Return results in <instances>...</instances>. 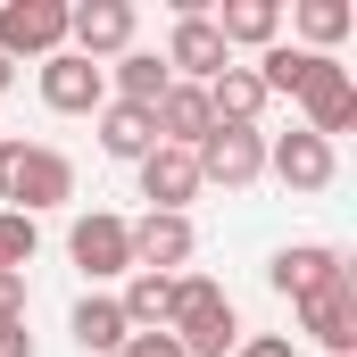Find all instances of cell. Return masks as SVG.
<instances>
[{
  "label": "cell",
  "mask_w": 357,
  "mask_h": 357,
  "mask_svg": "<svg viewBox=\"0 0 357 357\" xmlns=\"http://www.w3.org/2000/svg\"><path fill=\"white\" fill-rule=\"evenodd\" d=\"M0 199H8L17 216H50V208H67V199H75V158L50 150V142H17V133H0Z\"/></svg>",
  "instance_id": "6da1fadb"
},
{
  "label": "cell",
  "mask_w": 357,
  "mask_h": 357,
  "mask_svg": "<svg viewBox=\"0 0 357 357\" xmlns=\"http://www.w3.org/2000/svg\"><path fill=\"white\" fill-rule=\"evenodd\" d=\"M167 333L183 341V357H233V349H241V316H233L225 282L175 274V316H167Z\"/></svg>",
  "instance_id": "7a4b0ae2"
},
{
  "label": "cell",
  "mask_w": 357,
  "mask_h": 357,
  "mask_svg": "<svg viewBox=\"0 0 357 357\" xmlns=\"http://www.w3.org/2000/svg\"><path fill=\"white\" fill-rule=\"evenodd\" d=\"M199 183H225V191H250L266 175V125H208V142L191 150Z\"/></svg>",
  "instance_id": "3957f363"
},
{
  "label": "cell",
  "mask_w": 357,
  "mask_h": 357,
  "mask_svg": "<svg viewBox=\"0 0 357 357\" xmlns=\"http://www.w3.org/2000/svg\"><path fill=\"white\" fill-rule=\"evenodd\" d=\"M158 59H167V75H175V84H199V91L233 67V50L216 42L208 8H175V25H167V50H158Z\"/></svg>",
  "instance_id": "277c9868"
},
{
  "label": "cell",
  "mask_w": 357,
  "mask_h": 357,
  "mask_svg": "<svg viewBox=\"0 0 357 357\" xmlns=\"http://www.w3.org/2000/svg\"><path fill=\"white\" fill-rule=\"evenodd\" d=\"M67 50V0H0V59H59Z\"/></svg>",
  "instance_id": "5b68a950"
},
{
  "label": "cell",
  "mask_w": 357,
  "mask_h": 357,
  "mask_svg": "<svg viewBox=\"0 0 357 357\" xmlns=\"http://www.w3.org/2000/svg\"><path fill=\"white\" fill-rule=\"evenodd\" d=\"M133 25H142L133 0H75V8H67V50L91 59V67H100V59H125V50H133Z\"/></svg>",
  "instance_id": "8992f818"
},
{
  "label": "cell",
  "mask_w": 357,
  "mask_h": 357,
  "mask_svg": "<svg viewBox=\"0 0 357 357\" xmlns=\"http://www.w3.org/2000/svg\"><path fill=\"white\" fill-rule=\"evenodd\" d=\"M299 333L324 357H357V274H341V282H324V291L299 299Z\"/></svg>",
  "instance_id": "52a82bcc"
},
{
  "label": "cell",
  "mask_w": 357,
  "mask_h": 357,
  "mask_svg": "<svg viewBox=\"0 0 357 357\" xmlns=\"http://www.w3.org/2000/svg\"><path fill=\"white\" fill-rule=\"evenodd\" d=\"M67 258L91 274V282H116V274H133V241H125V216H108V208H91L67 225Z\"/></svg>",
  "instance_id": "ba28073f"
},
{
  "label": "cell",
  "mask_w": 357,
  "mask_h": 357,
  "mask_svg": "<svg viewBox=\"0 0 357 357\" xmlns=\"http://www.w3.org/2000/svg\"><path fill=\"white\" fill-rule=\"evenodd\" d=\"M299 108H307V125H299V133H316V142L349 133V125H357V75L341 67V59H324V67L299 84Z\"/></svg>",
  "instance_id": "9c48e42d"
},
{
  "label": "cell",
  "mask_w": 357,
  "mask_h": 357,
  "mask_svg": "<svg viewBox=\"0 0 357 357\" xmlns=\"http://www.w3.org/2000/svg\"><path fill=\"white\" fill-rule=\"evenodd\" d=\"M42 108H59V116H100V108H108V67H91L75 50L42 59Z\"/></svg>",
  "instance_id": "30bf717a"
},
{
  "label": "cell",
  "mask_w": 357,
  "mask_h": 357,
  "mask_svg": "<svg viewBox=\"0 0 357 357\" xmlns=\"http://www.w3.org/2000/svg\"><path fill=\"white\" fill-rule=\"evenodd\" d=\"M266 175L282 183V191H333L341 158H333V142H316V133H274L266 142Z\"/></svg>",
  "instance_id": "8fae6325"
},
{
  "label": "cell",
  "mask_w": 357,
  "mask_h": 357,
  "mask_svg": "<svg viewBox=\"0 0 357 357\" xmlns=\"http://www.w3.org/2000/svg\"><path fill=\"white\" fill-rule=\"evenodd\" d=\"M125 241H133V266L142 274H183L191 266V250H199V233H191V216H142V225H125Z\"/></svg>",
  "instance_id": "7c38bea8"
},
{
  "label": "cell",
  "mask_w": 357,
  "mask_h": 357,
  "mask_svg": "<svg viewBox=\"0 0 357 357\" xmlns=\"http://www.w3.org/2000/svg\"><path fill=\"white\" fill-rule=\"evenodd\" d=\"M349 274V258L333 250V241H291V250H274V266H266V282L299 307L307 291H324V282H341Z\"/></svg>",
  "instance_id": "4fadbf2b"
},
{
  "label": "cell",
  "mask_w": 357,
  "mask_h": 357,
  "mask_svg": "<svg viewBox=\"0 0 357 357\" xmlns=\"http://www.w3.org/2000/svg\"><path fill=\"white\" fill-rule=\"evenodd\" d=\"M199 191H208V183H199V167H191V150H167V142H158V150L142 158V199H150L158 216H183Z\"/></svg>",
  "instance_id": "5bb4252c"
},
{
  "label": "cell",
  "mask_w": 357,
  "mask_h": 357,
  "mask_svg": "<svg viewBox=\"0 0 357 357\" xmlns=\"http://www.w3.org/2000/svg\"><path fill=\"white\" fill-rule=\"evenodd\" d=\"M208 25H216L225 50H274L282 42V0H225Z\"/></svg>",
  "instance_id": "9a60e30c"
},
{
  "label": "cell",
  "mask_w": 357,
  "mask_h": 357,
  "mask_svg": "<svg viewBox=\"0 0 357 357\" xmlns=\"http://www.w3.org/2000/svg\"><path fill=\"white\" fill-rule=\"evenodd\" d=\"M67 333H75V341H84L91 357H116L125 341H133V324H125V307H116L108 291H84V299H75V316H67Z\"/></svg>",
  "instance_id": "2e32d148"
},
{
  "label": "cell",
  "mask_w": 357,
  "mask_h": 357,
  "mask_svg": "<svg viewBox=\"0 0 357 357\" xmlns=\"http://www.w3.org/2000/svg\"><path fill=\"white\" fill-rule=\"evenodd\" d=\"M100 150H108V158H125V167H142V158L158 150V125H150V108H125V100H108V108H100Z\"/></svg>",
  "instance_id": "e0dca14e"
},
{
  "label": "cell",
  "mask_w": 357,
  "mask_h": 357,
  "mask_svg": "<svg viewBox=\"0 0 357 357\" xmlns=\"http://www.w3.org/2000/svg\"><path fill=\"white\" fill-rule=\"evenodd\" d=\"M116 307H125V324L133 333H167V316H175V274H125V291H116Z\"/></svg>",
  "instance_id": "ac0fdd59"
},
{
  "label": "cell",
  "mask_w": 357,
  "mask_h": 357,
  "mask_svg": "<svg viewBox=\"0 0 357 357\" xmlns=\"http://www.w3.org/2000/svg\"><path fill=\"white\" fill-rule=\"evenodd\" d=\"M108 84H116V100H125V108H158L175 75H167V59H158V50H125V59L108 67Z\"/></svg>",
  "instance_id": "d6986e66"
},
{
  "label": "cell",
  "mask_w": 357,
  "mask_h": 357,
  "mask_svg": "<svg viewBox=\"0 0 357 357\" xmlns=\"http://www.w3.org/2000/svg\"><path fill=\"white\" fill-rule=\"evenodd\" d=\"M208 116H216V125H258V116H266V84H258L250 67H225V75L208 84Z\"/></svg>",
  "instance_id": "ffe728a7"
},
{
  "label": "cell",
  "mask_w": 357,
  "mask_h": 357,
  "mask_svg": "<svg viewBox=\"0 0 357 357\" xmlns=\"http://www.w3.org/2000/svg\"><path fill=\"white\" fill-rule=\"evenodd\" d=\"M291 25H299V50L333 59V42H349L357 8H349V0H299V8H291Z\"/></svg>",
  "instance_id": "44dd1931"
},
{
  "label": "cell",
  "mask_w": 357,
  "mask_h": 357,
  "mask_svg": "<svg viewBox=\"0 0 357 357\" xmlns=\"http://www.w3.org/2000/svg\"><path fill=\"white\" fill-rule=\"evenodd\" d=\"M316 67H324L316 50H299V42H274V50H258V67H250V75L266 84V100H299V84H307Z\"/></svg>",
  "instance_id": "7402d4cb"
},
{
  "label": "cell",
  "mask_w": 357,
  "mask_h": 357,
  "mask_svg": "<svg viewBox=\"0 0 357 357\" xmlns=\"http://www.w3.org/2000/svg\"><path fill=\"white\" fill-rule=\"evenodd\" d=\"M33 250H42V225L17 216V208H0V274H25V266H33Z\"/></svg>",
  "instance_id": "603a6c76"
},
{
  "label": "cell",
  "mask_w": 357,
  "mask_h": 357,
  "mask_svg": "<svg viewBox=\"0 0 357 357\" xmlns=\"http://www.w3.org/2000/svg\"><path fill=\"white\" fill-rule=\"evenodd\" d=\"M116 357H183V341H175V333H133Z\"/></svg>",
  "instance_id": "cb8c5ba5"
},
{
  "label": "cell",
  "mask_w": 357,
  "mask_h": 357,
  "mask_svg": "<svg viewBox=\"0 0 357 357\" xmlns=\"http://www.w3.org/2000/svg\"><path fill=\"white\" fill-rule=\"evenodd\" d=\"M233 357H299V341L291 333H258V341H241Z\"/></svg>",
  "instance_id": "d4e9b609"
},
{
  "label": "cell",
  "mask_w": 357,
  "mask_h": 357,
  "mask_svg": "<svg viewBox=\"0 0 357 357\" xmlns=\"http://www.w3.org/2000/svg\"><path fill=\"white\" fill-rule=\"evenodd\" d=\"M0 324H25V274H0Z\"/></svg>",
  "instance_id": "484cf974"
},
{
  "label": "cell",
  "mask_w": 357,
  "mask_h": 357,
  "mask_svg": "<svg viewBox=\"0 0 357 357\" xmlns=\"http://www.w3.org/2000/svg\"><path fill=\"white\" fill-rule=\"evenodd\" d=\"M0 357H33V333L25 324H0Z\"/></svg>",
  "instance_id": "4316f807"
},
{
  "label": "cell",
  "mask_w": 357,
  "mask_h": 357,
  "mask_svg": "<svg viewBox=\"0 0 357 357\" xmlns=\"http://www.w3.org/2000/svg\"><path fill=\"white\" fill-rule=\"evenodd\" d=\"M8 84H17V67H8V59H0V91H8Z\"/></svg>",
  "instance_id": "83f0119b"
}]
</instances>
